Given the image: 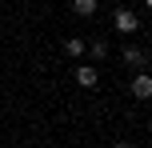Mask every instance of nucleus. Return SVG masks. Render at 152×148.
<instances>
[{
	"instance_id": "nucleus-1",
	"label": "nucleus",
	"mask_w": 152,
	"mask_h": 148,
	"mask_svg": "<svg viewBox=\"0 0 152 148\" xmlns=\"http://www.w3.org/2000/svg\"><path fill=\"white\" fill-rule=\"evenodd\" d=\"M112 24H116V32H124V36H132V32L140 28V16H136V12H128V8H120V12L112 16Z\"/></svg>"
},
{
	"instance_id": "nucleus-2",
	"label": "nucleus",
	"mask_w": 152,
	"mask_h": 148,
	"mask_svg": "<svg viewBox=\"0 0 152 148\" xmlns=\"http://www.w3.org/2000/svg\"><path fill=\"white\" fill-rule=\"evenodd\" d=\"M120 56H124V64H132V68H140V72L148 68V52H144V48H136V44H124Z\"/></svg>"
},
{
	"instance_id": "nucleus-3",
	"label": "nucleus",
	"mask_w": 152,
	"mask_h": 148,
	"mask_svg": "<svg viewBox=\"0 0 152 148\" xmlns=\"http://www.w3.org/2000/svg\"><path fill=\"white\" fill-rule=\"evenodd\" d=\"M72 76H76V84H80V88H96V84H100V76H96V68H92V64H80Z\"/></svg>"
},
{
	"instance_id": "nucleus-4",
	"label": "nucleus",
	"mask_w": 152,
	"mask_h": 148,
	"mask_svg": "<svg viewBox=\"0 0 152 148\" xmlns=\"http://www.w3.org/2000/svg\"><path fill=\"white\" fill-rule=\"evenodd\" d=\"M132 96H136V100H148V96H152V76H148V72L132 76Z\"/></svg>"
},
{
	"instance_id": "nucleus-5",
	"label": "nucleus",
	"mask_w": 152,
	"mask_h": 148,
	"mask_svg": "<svg viewBox=\"0 0 152 148\" xmlns=\"http://www.w3.org/2000/svg\"><path fill=\"white\" fill-rule=\"evenodd\" d=\"M84 44H88V56H92V60H104V56H108V40L92 36V40H84Z\"/></svg>"
},
{
	"instance_id": "nucleus-6",
	"label": "nucleus",
	"mask_w": 152,
	"mask_h": 148,
	"mask_svg": "<svg viewBox=\"0 0 152 148\" xmlns=\"http://www.w3.org/2000/svg\"><path fill=\"white\" fill-rule=\"evenodd\" d=\"M72 12L88 20V16H96V0H72Z\"/></svg>"
},
{
	"instance_id": "nucleus-7",
	"label": "nucleus",
	"mask_w": 152,
	"mask_h": 148,
	"mask_svg": "<svg viewBox=\"0 0 152 148\" xmlns=\"http://www.w3.org/2000/svg\"><path fill=\"white\" fill-rule=\"evenodd\" d=\"M64 52H68V56H84V52H88V44H84L80 36H72L68 44H64Z\"/></svg>"
},
{
	"instance_id": "nucleus-8",
	"label": "nucleus",
	"mask_w": 152,
	"mask_h": 148,
	"mask_svg": "<svg viewBox=\"0 0 152 148\" xmlns=\"http://www.w3.org/2000/svg\"><path fill=\"white\" fill-rule=\"evenodd\" d=\"M112 148H132V144H124V140H116V144H112Z\"/></svg>"
}]
</instances>
